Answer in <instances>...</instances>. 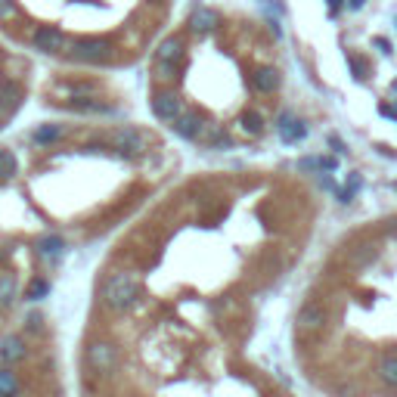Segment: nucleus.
<instances>
[{
	"label": "nucleus",
	"instance_id": "nucleus-1",
	"mask_svg": "<svg viewBox=\"0 0 397 397\" xmlns=\"http://www.w3.org/2000/svg\"><path fill=\"white\" fill-rule=\"evenodd\" d=\"M137 295H140V276L134 273V270H121V273H112L109 280H105L103 286V304L109 310H128L130 304L137 301Z\"/></svg>",
	"mask_w": 397,
	"mask_h": 397
},
{
	"label": "nucleus",
	"instance_id": "nucleus-2",
	"mask_svg": "<svg viewBox=\"0 0 397 397\" xmlns=\"http://www.w3.org/2000/svg\"><path fill=\"white\" fill-rule=\"evenodd\" d=\"M69 53H71V59H78V62H90V65L112 62V56H115L112 44L103 41V37H78V41L69 44Z\"/></svg>",
	"mask_w": 397,
	"mask_h": 397
},
{
	"label": "nucleus",
	"instance_id": "nucleus-3",
	"mask_svg": "<svg viewBox=\"0 0 397 397\" xmlns=\"http://www.w3.org/2000/svg\"><path fill=\"white\" fill-rule=\"evenodd\" d=\"M109 140H112V146L121 152V155H128V158H137V155H143V152L149 149V137L143 134V130H137V128H118Z\"/></svg>",
	"mask_w": 397,
	"mask_h": 397
},
{
	"label": "nucleus",
	"instance_id": "nucleus-4",
	"mask_svg": "<svg viewBox=\"0 0 397 397\" xmlns=\"http://www.w3.org/2000/svg\"><path fill=\"white\" fill-rule=\"evenodd\" d=\"M295 323H298V332H301V335H316V332H323V329H326L329 310L323 307L320 301H307V304H301Z\"/></svg>",
	"mask_w": 397,
	"mask_h": 397
},
{
	"label": "nucleus",
	"instance_id": "nucleus-5",
	"mask_svg": "<svg viewBox=\"0 0 397 397\" xmlns=\"http://www.w3.org/2000/svg\"><path fill=\"white\" fill-rule=\"evenodd\" d=\"M87 363L99 375H112L118 366V350L109 341H90L87 345Z\"/></svg>",
	"mask_w": 397,
	"mask_h": 397
},
{
	"label": "nucleus",
	"instance_id": "nucleus-6",
	"mask_svg": "<svg viewBox=\"0 0 397 397\" xmlns=\"http://www.w3.org/2000/svg\"><path fill=\"white\" fill-rule=\"evenodd\" d=\"M152 112H155V118H162V121H177V118L183 115L180 96H177V94H168V90H162V94L152 96Z\"/></svg>",
	"mask_w": 397,
	"mask_h": 397
},
{
	"label": "nucleus",
	"instance_id": "nucleus-7",
	"mask_svg": "<svg viewBox=\"0 0 397 397\" xmlns=\"http://www.w3.org/2000/svg\"><path fill=\"white\" fill-rule=\"evenodd\" d=\"M35 47L41 53H62V50H69V41H65V35L59 28L44 25V28L35 31Z\"/></svg>",
	"mask_w": 397,
	"mask_h": 397
},
{
	"label": "nucleus",
	"instance_id": "nucleus-8",
	"mask_svg": "<svg viewBox=\"0 0 397 397\" xmlns=\"http://www.w3.org/2000/svg\"><path fill=\"white\" fill-rule=\"evenodd\" d=\"M196 140L205 143V146H211V149H230L233 146V140H230V137L221 130V124H214V121H202Z\"/></svg>",
	"mask_w": 397,
	"mask_h": 397
},
{
	"label": "nucleus",
	"instance_id": "nucleus-9",
	"mask_svg": "<svg viewBox=\"0 0 397 397\" xmlns=\"http://www.w3.org/2000/svg\"><path fill=\"white\" fill-rule=\"evenodd\" d=\"M217 25H221V16H217L214 10H208V6H198V10H193V16H189V28H193L196 35H208Z\"/></svg>",
	"mask_w": 397,
	"mask_h": 397
},
{
	"label": "nucleus",
	"instance_id": "nucleus-10",
	"mask_svg": "<svg viewBox=\"0 0 397 397\" xmlns=\"http://www.w3.org/2000/svg\"><path fill=\"white\" fill-rule=\"evenodd\" d=\"M276 128H280V137L286 143H298L304 134H307V124L298 121V118L289 115V112H282V115H280V124H276Z\"/></svg>",
	"mask_w": 397,
	"mask_h": 397
},
{
	"label": "nucleus",
	"instance_id": "nucleus-11",
	"mask_svg": "<svg viewBox=\"0 0 397 397\" xmlns=\"http://www.w3.org/2000/svg\"><path fill=\"white\" fill-rule=\"evenodd\" d=\"M22 357H25L22 335H6V339H0V363H19Z\"/></svg>",
	"mask_w": 397,
	"mask_h": 397
},
{
	"label": "nucleus",
	"instance_id": "nucleus-12",
	"mask_svg": "<svg viewBox=\"0 0 397 397\" xmlns=\"http://www.w3.org/2000/svg\"><path fill=\"white\" fill-rule=\"evenodd\" d=\"M180 59H183V41H180V37H164V41L158 44L155 62H174V65H180Z\"/></svg>",
	"mask_w": 397,
	"mask_h": 397
},
{
	"label": "nucleus",
	"instance_id": "nucleus-13",
	"mask_svg": "<svg viewBox=\"0 0 397 397\" xmlns=\"http://www.w3.org/2000/svg\"><path fill=\"white\" fill-rule=\"evenodd\" d=\"M251 87H255L257 94H273V90L280 87V71L276 69H257L255 75H251Z\"/></svg>",
	"mask_w": 397,
	"mask_h": 397
},
{
	"label": "nucleus",
	"instance_id": "nucleus-14",
	"mask_svg": "<svg viewBox=\"0 0 397 397\" xmlns=\"http://www.w3.org/2000/svg\"><path fill=\"white\" fill-rule=\"evenodd\" d=\"M35 248H37V255L41 257H47V261H59V257L65 255V242L59 239V236H41V239L35 242Z\"/></svg>",
	"mask_w": 397,
	"mask_h": 397
},
{
	"label": "nucleus",
	"instance_id": "nucleus-15",
	"mask_svg": "<svg viewBox=\"0 0 397 397\" xmlns=\"http://www.w3.org/2000/svg\"><path fill=\"white\" fill-rule=\"evenodd\" d=\"M19 99H22V87H19L16 81H3V84H0V112H3V115H10V112L16 109Z\"/></svg>",
	"mask_w": 397,
	"mask_h": 397
},
{
	"label": "nucleus",
	"instance_id": "nucleus-16",
	"mask_svg": "<svg viewBox=\"0 0 397 397\" xmlns=\"http://www.w3.org/2000/svg\"><path fill=\"white\" fill-rule=\"evenodd\" d=\"M198 128H202V118L193 115V112H183V115L174 121V130H177L180 137H187V140H196V137H198Z\"/></svg>",
	"mask_w": 397,
	"mask_h": 397
},
{
	"label": "nucleus",
	"instance_id": "nucleus-17",
	"mask_svg": "<svg viewBox=\"0 0 397 397\" xmlns=\"http://www.w3.org/2000/svg\"><path fill=\"white\" fill-rule=\"evenodd\" d=\"M379 379L388 388H397V354H385L379 360Z\"/></svg>",
	"mask_w": 397,
	"mask_h": 397
},
{
	"label": "nucleus",
	"instance_id": "nucleus-18",
	"mask_svg": "<svg viewBox=\"0 0 397 397\" xmlns=\"http://www.w3.org/2000/svg\"><path fill=\"white\" fill-rule=\"evenodd\" d=\"M12 298H16V276L12 273H0V307H10Z\"/></svg>",
	"mask_w": 397,
	"mask_h": 397
},
{
	"label": "nucleus",
	"instance_id": "nucleus-19",
	"mask_svg": "<svg viewBox=\"0 0 397 397\" xmlns=\"http://www.w3.org/2000/svg\"><path fill=\"white\" fill-rule=\"evenodd\" d=\"M239 128L246 130L248 137H257V134H264V118L257 115V112H242V118H239Z\"/></svg>",
	"mask_w": 397,
	"mask_h": 397
},
{
	"label": "nucleus",
	"instance_id": "nucleus-20",
	"mask_svg": "<svg viewBox=\"0 0 397 397\" xmlns=\"http://www.w3.org/2000/svg\"><path fill=\"white\" fill-rule=\"evenodd\" d=\"M19 394V379L12 369H0V397H16Z\"/></svg>",
	"mask_w": 397,
	"mask_h": 397
},
{
	"label": "nucleus",
	"instance_id": "nucleus-21",
	"mask_svg": "<svg viewBox=\"0 0 397 397\" xmlns=\"http://www.w3.org/2000/svg\"><path fill=\"white\" fill-rule=\"evenodd\" d=\"M59 137H62V128H59V124H41V128L35 130V143H41V146L56 143Z\"/></svg>",
	"mask_w": 397,
	"mask_h": 397
},
{
	"label": "nucleus",
	"instance_id": "nucleus-22",
	"mask_svg": "<svg viewBox=\"0 0 397 397\" xmlns=\"http://www.w3.org/2000/svg\"><path fill=\"white\" fill-rule=\"evenodd\" d=\"M335 158H301L298 162V168L301 171H335Z\"/></svg>",
	"mask_w": 397,
	"mask_h": 397
},
{
	"label": "nucleus",
	"instance_id": "nucleus-23",
	"mask_svg": "<svg viewBox=\"0 0 397 397\" xmlns=\"http://www.w3.org/2000/svg\"><path fill=\"white\" fill-rule=\"evenodd\" d=\"M19 171V162L10 149H0V177H16Z\"/></svg>",
	"mask_w": 397,
	"mask_h": 397
},
{
	"label": "nucleus",
	"instance_id": "nucleus-24",
	"mask_svg": "<svg viewBox=\"0 0 397 397\" xmlns=\"http://www.w3.org/2000/svg\"><path fill=\"white\" fill-rule=\"evenodd\" d=\"M50 295V282L47 280H35L28 289H25V298H31V301H41V298Z\"/></svg>",
	"mask_w": 397,
	"mask_h": 397
},
{
	"label": "nucleus",
	"instance_id": "nucleus-25",
	"mask_svg": "<svg viewBox=\"0 0 397 397\" xmlns=\"http://www.w3.org/2000/svg\"><path fill=\"white\" fill-rule=\"evenodd\" d=\"M16 19H19V6H16V0H0V25L16 22Z\"/></svg>",
	"mask_w": 397,
	"mask_h": 397
},
{
	"label": "nucleus",
	"instance_id": "nucleus-26",
	"mask_svg": "<svg viewBox=\"0 0 397 397\" xmlns=\"http://www.w3.org/2000/svg\"><path fill=\"white\" fill-rule=\"evenodd\" d=\"M363 187V180H360V177H357V174H350V180H348V187L345 189H335V193H339V202H350V198H354V193H357V189H360Z\"/></svg>",
	"mask_w": 397,
	"mask_h": 397
},
{
	"label": "nucleus",
	"instance_id": "nucleus-27",
	"mask_svg": "<svg viewBox=\"0 0 397 397\" xmlns=\"http://www.w3.org/2000/svg\"><path fill=\"white\" fill-rule=\"evenodd\" d=\"M375 255H379V251H375L373 246H360V248L354 251V264L366 267V264H373V261H375Z\"/></svg>",
	"mask_w": 397,
	"mask_h": 397
},
{
	"label": "nucleus",
	"instance_id": "nucleus-28",
	"mask_svg": "<svg viewBox=\"0 0 397 397\" xmlns=\"http://www.w3.org/2000/svg\"><path fill=\"white\" fill-rule=\"evenodd\" d=\"M155 69H158V78H162V81H171L174 71H177V65L174 62H155Z\"/></svg>",
	"mask_w": 397,
	"mask_h": 397
},
{
	"label": "nucleus",
	"instance_id": "nucleus-29",
	"mask_svg": "<svg viewBox=\"0 0 397 397\" xmlns=\"http://www.w3.org/2000/svg\"><path fill=\"white\" fill-rule=\"evenodd\" d=\"M373 47L388 56V53H391V41H385V37H373Z\"/></svg>",
	"mask_w": 397,
	"mask_h": 397
},
{
	"label": "nucleus",
	"instance_id": "nucleus-30",
	"mask_svg": "<svg viewBox=\"0 0 397 397\" xmlns=\"http://www.w3.org/2000/svg\"><path fill=\"white\" fill-rule=\"evenodd\" d=\"M41 323H44L41 314H31L28 316V329H31V332H41Z\"/></svg>",
	"mask_w": 397,
	"mask_h": 397
},
{
	"label": "nucleus",
	"instance_id": "nucleus-31",
	"mask_svg": "<svg viewBox=\"0 0 397 397\" xmlns=\"http://www.w3.org/2000/svg\"><path fill=\"white\" fill-rule=\"evenodd\" d=\"M329 146H332L335 152H348V149H345V143H341V140H339V137H335V134L329 137Z\"/></svg>",
	"mask_w": 397,
	"mask_h": 397
},
{
	"label": "nucleus",
	"instance_id": "nucleus-32",
	"mask_svg": "<svg viewBox=\"0 0 397 397\" xmlns=\"http://www.w3.org/2000/svg\"><path fill=\"white\" fill-rule=\"evenodd\" d=\"M379 112H382V115H388V118H397V109H394V105H388V103H382Z\"/></svg>",
	"mask_w": 397,
	"mask_h": 397
},
{
	"label": "nucleus",
	"instance_id": "nucleus-33",
	"mask_svg": "<svg viewBox=\"0 0 397 397\" xmlns=\"http://www.w3.org/2000/svg\"><path fill=\"white\" fill-rule=\"evenodd\" d=\"M341 10V0H329V12H332V16H335V12H339Z\"/></svg>",
	"mask_w": 397,
	"mask_h": 397
},
{
	"label": "nucleus",
	"instance_id": "nucleus-34",
	"mask_svg": "<svg viewBox=\"0 0 397 397\" xmlns=\"http://www.w3.org/2000/svg\"><path fill=\"white\" fill-rule=\"evenodd\" d=\"M363 3H366V0H348L350 10H363Z\"/></svg>",
	"mask_w": 397,
	"mask_h": 397
},
{
	"label": "nucleus",
	"instance_id": "nucleus-35",
	"mask_svg": "<svg viewBox=\"0 0 397 397\" xmlns=\"http://www.w3.org/2000/svg\"><path fill=\"white\" fill-rule=\"evenodd\" d=\"M388 233L397 236V217H391V221H388Z\"/></svg>",
	"mask_w": 397,
	"mask_h": 397
},
{
	"label": "nucleus",
	"instance_id": "nucleus-36",
	"mask_svg": "<svg viewBox=\"0 0 397 397\" xmlns=\"http://www.w3.org/2000/svg\"><path fill=\"white\" fill-rule=\"evenodd\" d=\"M391 87H394V90H397V81H394V84H391Z\"/></svg>",
	"mask_w": 397,
	"mask_h": 397
}]
</instances>
